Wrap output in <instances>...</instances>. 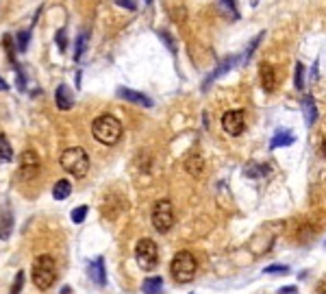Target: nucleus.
Masks as SVG:
<instances>
[{
    "label": "nucleus",
    "instance_id": "2eb2a0df",
    "mask_svg": "<svg viewBox=\"0 0 326 294\" xmlns=\"http://www.w3.org/2000/svg\"><path fill=\"white\" fill-rule=\"evenodd\" d=\"M185 170L189 172L192 176H200L204 170V159L200 153H192V155H187V159H185Z\"/></svg>",
    "mask_w": 326,
    "mask_h": 294
},
{
    "label": "nucleus",
    "instance_id": "c756f323",
    "mask_svg": "<svg viewBox=\"0 0 326 294\" xmlns=\"http://www.w3.org/2000/svg\"><path fill=\"white\" fill-rule=\"evenodd\" d=\"M159 37L163 39V44L170 48V53H176V44L172 41V35H170V33H167V31H159Z\"/></svg>",
    "mask_w": 326,
    "mask_h": 294
},
{
    "label": "nucleus",
    "instance_id": "6ab92c4d",
    "mask_svg": "<svg viewBox=\"0 0 326 294\" xmlns=\"http://www.w3.org/2000/svg\"><path fill=\"white\" fill-rule=\"evenodd\" d=\"M11 231H13V214L7 212L0 218V240H9V237H11Z\"/></svg>",
    "mask_w": 326,
    "mask_h": 294
},
{
    "label": "nucleus",
    "instance_id": "9d476101",
    "mask_svg": "<svg viewBox=\"0 0 326 294\" xmlns=\"http://www.w3.org/2000/svg\"><path fill=\"white\" fill-rule=\"evenodd\" d=\"M259 77H261V85H263V90L268 92V94L276 90V70H274V65L261 63L259 65Z\"/></svg>",
    "mask_w": 326,
    "mask_h": 294
},
{
    "label": "nucleus",
    "instance_id": "a878e982",
    "mask_svg": "<svg viewBox=\"0 0 326 294\" xmlns=\"http://www.w3.org/2000/svg\"><path fill=\"white\" fill-rule=\"evenodd\" d=\"M220 7L224 9L226 16H228V18H233V20H237V18H239V13H237L235 2H233V0H220Z\"/></svg>",
    "mask_w": 326,
    "mask_h": 294
},
{
    "label": "nucleus",
    "instance_id": "f03ea898",
    "mask_svg": "<svg viewBox=\"0 0 326 294\" xmlns=\"http://www.w3.org/2000/svg\"><path fill=\"white\" fill-rule=\"evenodd\" d=\"M33 283L35 288H39L41 292L50 290L57 279V261L50 255H39L35 261H33Z\"/></svg>",
    "mask_w": 326,
    "mask_h": 294
},
{
    "label": "nucleus",
    "instance_id": "0eeeda50",
    "mask_svg": "<svg viewBox=\"0 0 326 294\" xmlns=\"http://www.w3.org/2000/svg\"><path fill=\"white\" fill-rule=\"evenodd\" d=\"M41 170V159L35 151H24L20 157V179L22 181H33Z\"/></svg>",
    "mask_w": 326,
    "mask_h": 294
},
{
    "label": "nucleus",
    "instance_id": "ddd939ff",
    "mask_svg": "<svg viewBox=\"0 0 326 294\" xmlns=\"http://www.w3.org/2000/svg\"><path fill=\"white\" fill-rule=\"evenodd\" d=\"M90 279L96 286H105L107 283V270H105V259L96 257L94 261H90Z\"/></svg>",
    "mask_w": 326,
    "mask_h": 294
},
{
    "label": "nucleus",
    "instance_id": "72a5a7b5",
    "mask_svg": "<svg viewBox=\"0 0 326 294\" xmlns=\"http://www.w3.org/2000/svg\"><path fill=\"white\" fill-rule=\"evenodd\" d=\"M318 294H326V274L318 281Z\"/></svg>",
    "mask_w": 326,
    "mask_h": 294
},
{
    "label": "nucleus",
    "instance_id": "cd10ccee",
    "mask_svg": "<svg viewBox=\"0 0 326 294\" xmlns=\"http://www.w3.org/2000/svg\"><path fill=\"white\" fill-rule=\"evenodd\" d=\"M263 273H265V274H274V273L287 274V273H290V266H285V264H272V266H268Z\"/></svg>",
    "mask_w": 326,
    "mask_h": 294
},
{
    "label": "nucleus",
    "instance_id": "9b49d317",
    "mask_svg": "<svg viewBox=\"0 0 326 294\" xmlns=\"http://www.w3.org/2000/svg\"><path fill=\"white\" fill-rule=\"evenodd\" d=\"M54 102H57V107L61 111H70L74 107V94L65 83H61V85L54 90Z\"/></svg>",
    "mask_w": 326,
    "mask_h": 294
},
{
    "label": "nucleus",
    "instance_id": "7c9ffc66",
    "mask_svg": "<svg viewBox=\"0 0 326 294\" xmlns=\"http://www.w3.org/2000/svg\"><path fill=\"white\" fill-rule=\"evenodd\" d=\"M261 37H263V33H259V35H257V37H254V39H253V41H250V46H248V48H246V55H244V59H246V61H248V59H250V57H253V53H254V48H257V46H259Z\"/></svg>",
    "mask_w": 326,
    "mask_h": 294
},
{
    "label": "nucleus",
    "instance_id": "e433bc0d",
    "mask_svg": "<svg viewBox=\"0 0 326 294\" xmlns=\"http://www.w3.org/2000/svg\"><path fill=\"white\" fill-rule=\"evenodd\" d=\"M322 155L326 157V139H324V142H322Z\"/></svg>",
    "mask_w": 326,
    "mask_h": 294
},
{
    "label": "nucleus",
    "instance_id": "5701e85b",
    "mask_svg": "<svg viewBox=\"0 0 326 294\" xmlns=\"http://www.w3.org/2000/svg\"><path fill=\"white\" fill-rule=\"evenodd\" d=\"M2 48L7 50L9 61L16 63V39H13V35H4V39H2Z\"/></svg>",
    "mask_w": 326,
    "mask_h": 294
},
{
    "label": "nucleus",
    "instance_id": "423d86ee",
    "mask_svg": "<svg viewBox=\"0 0 326 294\" xmlns=\"http://www.w3.org/2000/svg\"><path fill=\"white\" fill-rule=\"evenodd\" d=\"M135 259H137L139 268H144V270H152L159 264V249H157V244L150 237H142L137 242V246H135Z\"/></svg>",
    "mask_w": 326,
    "mask_h": 294
},
{
    "label": "nucleus",
    "instance_id": "473e14b6",
    "mask_svg": "<svg viewBox=\"0 0 326 294\" xmlns=\"http://www.w3.org/2000/svg\"><path fill=\"white\" fill-rule=\"evenodd\" d=\"M16 70H18V90L24 92L26 90V77H24V72H22L20 68H16Z\"/></svg>",
    "mask_w": 326,
    "mask_h": 294
},
{
    "label": "nucleus",
    "instance_id": "a211bd4d",
    "mask_svg": "<svg viewBox=\"0 0 326 294\" xmlns=\"http://www.w3.org/2000/svg\"><path fill=\"white\" fill-rule=\"evenodd\" d=\"M70 194H72V183H70L68 179H61V181H57V183H54L53 196H54L57 200H65Z\"/></svg>",
    "mask_w": 326,
    "mask_h": 294
},
{
    "label": "nucleus",
    "instance_id": "4468645a",
    "mask_svg": "<svg viewBox=\"0 0 326 294\" xmlns=\"http://www.w3.org/2000/svg\"><path fill=\"white\" fill-rule=\"evenodd\" d=\"M300 107H302V114H305V122H307V127H313V122L318 120V107H315L313 96L307 94L305 98H302Z\"/></svg>",
    "mask_w": 326,
    "mask_h": 294
},
{
    "label": "nucleus",
    "instance_id": "f704fd0d",
    "mask_svg": "<svg viewBox=\"0 0 326 294\" xmlns=\"http://www.w3.org/2000/svg\"><path fill=\"white\" fill-rule=\"evenodd\" d=\"M278 292H281V294H293V292H296V288H293V286H287V288H281Z\"/></svg>",
    "mask_w": 326,
    "mask_h": 294
},
{
    "label": "nucleus",
    "instance_id": "f257e3e1",
    "mask_svg": "<svg viewBox=\"0 0 326 294\" xmlns=\"http://www.w3.org/2000/svg\"><path fill=\"white\" fill-rule=\"evenodd\" d=\"M122 131H124L122 122L111 114L98 116L94 122H91V133H94V137L100 144H105V146H113V144H118L120 137H122Z\"/></svg>",
    "mask_w": 326,
    "mask_h": 294
},
{
    "label": "nucleus",
    "instance_id": "f3484780",
    "mask_svg": "<svg viewBox=\"0 0 326 294\" xmlns=\"http://www.w3.org/2000/svg\"><path fill=\"white\" fill-rule=\"evenodd\" d=\"M87 41H90V29H83L76 37V46H74V61H78V59L85 55Z\"/></svg>",
    "mask_w": 326,
    "mask_h": 294
},
{
    "label": "nucleus",
    "instance_id": "bb28decb",
    "mask_svg": "<svg viewBox=\"0 0 326 294\" xmlns=\"http://www.w3.org/2000/svg\"><path fill=\"white\" fill-rule=\"evenodd\" d=\"M22 288H24V270L16 273V279H13V283H11V294H20Z\"/></svg>",
    "mask_w": 326,
    "mask_h": 294
},
{
    "label": "nucleus",
    "instance_id": "dca6fc26",
    "mask_svg": "<svg viewBox=\"0 0 326 294\" xmlns=\"http://www.w3.org/2000/svg\"><path fill=\"white\" fill-rule=\"evenodd\" d=\"M293 142H296V137H293V133H291V131H278V133L272 137V142H270V148L291 146Z\"/></svg>",
    "mask_w": 326,
    "mask_h": 294
},
{
    "label": "nucleus",
    "instance_id": "20e7f679",
    "mask_svg": "<svg viewBox=\"0 0 326 294\" xmlns=\"http://www.w3.org/2000/svg\"><path fill=\"white\" fill-rule=\"evenodd\" d=\"M196 268H198V264L189 251H179L170 264V273L176 283H189L196 274Z\"/></svg>",
    "mask_w": 326,
    "mask_h": 294
},
{
    "label": "nucleus",
    "instance_id": "7ed1b4c3",
    "mask_svg": "<svg viewBox=\"0 0 326 294\" xmlns=\"http://www.w3.org/2000/svg\"><path fill=\"white\" fill-rule=\"evenodd\" d=\"M61 168L68 175L76 176V179H83V176H87V172H90V155L85 153V148L81 146H72L68 148V151L61 153Z\"/></svg>",
    "mask_w": 326,
    "mask_h": 294
},
{
    "label": "nucleus",
    "instance_id": "1a4fd4ad",
    "mask_svg": "<svg viewBox=\"0 0 326 294\" xmlns=\"http://www.w3.org/2000/svg\"><path fill=\"white\" fill-rule=\"evenodd\" d=\"M118 98L128 100V102L139 105V107H152V105H155V102H152V98H148L146 94H142V92L128 90V87H118Z\"/></svg>",
    "mask_w": 326,
    "mask_h": 294
},
{
    "label": "nucleus",
    "instance_id": "c9c22d12",
    "mask_svg": "<svg viewBox=\"0 0 326 294\" xmlns=\"http://www.w3.org/2000/svg\"><path fill=\"white\" fill-rule=\"evenodd\" d=\"M2 90H7V83H4L2 78H0V92H2Z\"/></svg>",
    "mask_w": 326,
    "mask_h": 294
},
{
    "label": "nucleus",
    "instance_id": "58836bf2",
    "mask_svg": "<svg viewBox=\"0 0 326 294\" xmlns=\"http://www.w3.org/2000/svg\"><path fill=\"white\" fill-rule=\"evenodd\" d=\"M324 244H326V242H324Z\"/></svg>",
    "mask_w": 326,
    "mask_h": 294
},
{
    "label": "nucleus",
    "instance_id": "393cba45",
    "mask_svg": "<svg viewBox=\"0 0 326 294\" xmlns=\"http://www.w3.org/2000/svg\"><path fill=\"white\" fill-rule=\"evenodd\" d=\"M87 205H78L76 209H72V222L74 225H81V222H85V218H87Z\"/></svg>",
    "mask_w": 326,
    "mask_h": 294
},
{
    "label": "nucleus",
    "instance_id": "b1692460",
    "mask_svg": "<svg viewBox=\"0 0 326 294\" xmlns=\"http://www.w3.org/2000/svg\"><path fill=\"white\" fill-rule=\"evenodd\" d=\"M305 65L300 61L296 63V74H293V85H296V90H305Z\"/></svg>",
    "mask_w": 326,
    "mask_h": 294
},
{
    "label": "nucleus",
    "instance_id": "39448f33",
    "mask_svg": "<svg viewBox=\"0 0 326 294\" xmlns=\"http://www.w3.org/2000/svg\"><path fill=\"white\" fill-rule=\"evenodd\" d=\"M150 220H152V227H155L159 233H167L172 227H174V205H172L167 198L157 200L155 207H152Z\"/></svg>",
    "mask_w": 326,
    "mask_h": 294
},
{
    "label": "nucleus",
    "instance_id": "c85d7f7f",
    "mask_svg": "<svg viewBox=\"0 0 326 294\" xmlns=\"http://www.w3.org/2000/svg\"><path fill=\"white\" fill-rule=\"evenodd\" d=\"M65 35H68V31H65V29H59L57 35H54V39H57L59 50H61V53H65V50H68V39H65Z\"/></svg>",
    "mask_w": 326,
    "mask_h": 294
},
{
    "label": "nucleus",
    "instance_id": "6e6552de",
    "mask_svg": "<svg viewBox=\"0 0 326 294\" xmlns=\"http://www.w3.org/2000/svg\"><path fill=\"white\" fill-rule=\"evenodd\" d=\"M222 129L226 131L228 135L237 137L246 131V114L244 109H231L222 116Z\"/></svg>",
    "mask_w": 326,
    "mask_h": 294
},
{
    "label": "nucleus",
    "instance_id": "4be33fe9",
    "mask_svg": "<svg viewBox=\"0 0 326 294\" xmlns=\"http://www.w3.org/2000/svg\"><path fill=\"white\" fill-rule=\"evenodd\" d=\"M16 50H20V53H24L26 50V46H29V39H31V29H26V31H20L16 37Z\"/></svg>",
    "mask_w": 326,
    "mask_h": 294
},
{
    "label": "nucleus",
    "instance_id": "4c0bfd02",
    "mask_svg": "<svg viewBox=\"0 0 326 294\" xmlns=\"http://www.w3.org/2000/svg\"><path fill=\"white\" fill-rule=\"evenodd\" d=\"M146 4H152V0H146Z\"/></svg>",
    "mask_w": 326,
    "mask_h": 294
},
{
    "label": "nucleus",
    "instance_id": "412c9836",
    "mask_svg": "<svg viewBox=\"0 0 326 294\" xmlns=\"http://www.w3.org/2000/svg\"><path fill=\"white\" fill-rule=\"evenodd\" d=\"M0 159H2V161H11L13 159L11 142H9L7 135H2V133H0Z\"/></svg>",
    "mask_w": 326,
    "mask_h": 294
},
{
    "label": "nucleus",
    "instance_id": "f8f14e48",
    "mask_svg": "<svg viewBox=\"0 0 326 294\" xmlns=\"http://www.w3.org/2000/svg\"><path fill=\"white\" fill-rule=\"evenodd\" d=\"M235 63H237V57H228V59H224V61H222V63L217 65L216 70H213L211 74H209L207 78H204V83H202V92H207L209 87H211V83L216 81V78H220L222 74H226L228 70H231V68H233V65H235Z\"/></svg>",
    "mask_w": 326,
    "mask_h": 294
},
{
    "label": "nucleus",
    "instance_id": "2f4dec72",
    "mask_svg": "<svg viewBox=\"0 0 326 294\" xmlns=\"http://www.w3.org/2000/svg\"><path fill=\"white\" fill-rule=\"evenodd\" d=\"M115 2H118L120 7L128 9V11H135V9H137V0H115Z\"/></svg>",
    "mask_w": 326,
    "mask_h": 294
},
{
    "label": "nucleus",
    "instance_id": "aec40b11",
    "mask_svg": "<svg viewBox=\"0 0 326 294\" xmlns=\"http://www.w3.org/2000/svg\"><path fill=\"white\" fill-rule=\"evenodd\" d=\"M142 290L146 292V294H159L163 290V279L161 277H148V279H144Z\"/></svg>",
    "mask_w": 326,
    "mask_h": 294
}]
</instances>
